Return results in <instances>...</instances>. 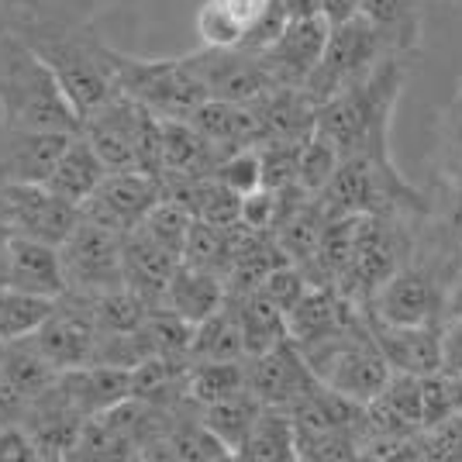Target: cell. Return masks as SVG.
<instances>
[{"label":"cell","instance_id":"26","mask_svg":"<svg viewBox=\"0 0 462 462\" xmlns=\"http://www.w3.org/2000/svg\"><path fill=\"white\" fill-rule=\"evenodd\" d=\"M225 359H245V338L231 297L225 300V308L197 325L190 348V363H225Z\"/></svg>","mask_w":462,"mask_h":462},{"label":"cell","instance_id":"25","mask_svg":"<svg viewBox=\"0 0 462 462\" xmlns=\"http://www.w3.org/2000/svg\"><path fill=\"white\" fill-rule=\"evenodd\" d=\"M424 11L428 0H363V14L376 24L386 49L397 56H407L421 42Z\"/></svg>","mask_w":462,"mask_h":462},{"label":"cell","instance_id":"30","mask_svg":"<svg viewBox=\"0 0 462 462\" xmlns=\"http://www.w3.org/2000/svg\"><path fill=\"white\" fill-rule=\"evenodd\" d=\"M338 166H342L338 145H335L328 135H321V132H314V135L304 142V149H300L297 187H300L304 193H310V197H321L325 187L331 183V176L338 173Z\"/></svg>","mask_w":462,"mask_h":462},{"label":"cell","instance_id":"27","mask_svg":"<svg viewBox=\"0 0 462 462\" xmlns=\"http://www.w3.org/2000/svg\"><path fill=\"white\" fill-rule=\"evenodd\" d=\"M56 297H42V293H28V290L0 283V346L32 338L45 325V318L56 310Z\"/></svg>","mask_w":462,"mask_h":462},{"label":"cell","instance_id":"31","mask_svg":"<svg viewBox=\"0 0 462 462\" xmlns=\"http://www.w3.org/2000/svg\"><path fill=\"white\" fill-rule=\"evenodd\" d=\"M138 228L145 231L152 242H159L162 249H170L173 255L183 259V249H187V238H190V228H193V214L187 211L183 204L162 197L152 208V214H149Z\"/></svg>","mask_w":462,"mask_h":462},{"label":"cell","instance_id":"21","mask_svg":"<svg viewBox=\"0 0 462 462\" xmlns=\"http://www.w3.org/2000/svg\"><path fill=\"white\" fill-rule=\"evenodd\" d=\"M107 173H111V170L104 166V159L97 155L94 145L83 135H73L66 142L62 155L56 159V166H52V173L45 180V187L56 193V197H62V200L83 208L97 193V187L104 183Z\"/></svg>","mask_w":462,"mask_h":462},{"label":"cell","instance_id":"16","mask_svg":"<svg viewBox=\"0 0 462 462\" xmlns=\"http://www.w3.org/2000/svg\"><path fill=\"white\" fill-rule=\"evenodd\" d=\"M439 310L435 283L414 270H397L369 293V318L386 325H431Z\"/></svg>","mask_w":462,"mask_h":462},{"label":"cell","instance_id":"19","mask_svg":"<svg viewBox=\"0 0 462 462\" xmlns=\"http://www.w3.org/2000/svg\"><path fill=\"white\" fill-rule=\"evenodd\" d=\"M225 300H228V280L221 273L180 263L173 280H170V287L162 293V300H159V308L187 318L190 325H200V321L211 318L214 310L225 308Z\"/></svg>","mask_w":462,"mask_h":462},{"label":"cell","instance_id":"6","mask_svg":"<svg viewBox=\"0 0 462 462\" xmlns=\"http://www.w3.org/2000/svg\"><path fill=\"white\" fill-rule=\"evenodd\" d=\"M386 56H390V49H386L383 35L376 32V24L366 14L346 21V24H335L331 35H328L325 56L304 83V90L318 104H325L348 87L363 83Z\"/></svg>","mask_w":462,"mask_h":462},{"label":"cell","instance_id":"17","mask_svg":"<svg viewBox=\"0 0 462 462\" xmlns=\"http://www.w3.org/2000/svg\"><path fill=\"white\" fill-rule=\"evenodd\" d=\"M369 331L393 373L431 376L445 366V346L439 328L431 325H386L369 318Z\"/></svg>","mask_w":462,"mask_h":462},{"label":"cell","instance_id":"11","mask_svg":"<svg viewBox=\"0 0 462 462\" xmlns=\"http://www.w3.org/2000/svg\"><path fill=\"white\" fill-rule=\"evenodd\" d=\"M32 342L42 356L62 373V369L90 366L97 356V342H100V328H97L94 314L87 310L83 300L73 293L59 297L56 310L45 318V325L32 335Z\"/></svg>","mask_w":462,"mask_h":462},{"label":"cell","instance_id":"1","mask_svg":"<svg viewBox=\"0 0 462 462\" xmlns=\"http://www.w3.org/2000/svg\"><path fill=\"white\" fill-rule=\"evenodd\" d=\"M0 117L11 132L79 135V115L49 62L18 28L0 32Z\"/></svg>","mask_w":462,"mask_h":462},{"label":"cell","instance_id":"23","mask_svg":"<svg viewBox=\"0 0 462 462\" xmlns=\"http://www.w3.org/2000/svg\"><path fill=\"white\" fill-rule=\"evenodd\" d=\"M238 310V325H242V338H245V359L263 356L276 348L280 342L290 338L287 310H280L266 293L252 290V293H228Z\"/></svg>","mask_w":462,"mask_h":462},{"label":"cell","instance_id":"33","mask_svg":"<svg viewBox=\"0 0 462 462\" xmlns=\"http://www.w3.org/2000/svg\"><path fill=\"white\" fill-rule=\"evenodd\" d=\"M193 28L200 35V45H208V49H242L245 45V28L231 14H225L214 0H200Z\"/></svg>","mask_w":462,"mask_h":462},{"label":"cell","instance_id":"28","mask_svg":"<svg viewBox=\"0 0 462 462\" xmlns=\"http://www.w3.org/2000/svg\"><path fill=\"white\" fill-rule=\"evenodd\" d=\"M263 407L266 404L245 386V390L235 393V397H225V401H217V404L200 407V418H204V424L211 428L221 442L228 445L231 456H238V448H242V442L249 439L252 424H255V418L263 414Z\"/></svg>","mask_w":462,"mask_h":462},{"label":"cell","instance_id":"4","mask_svg":"<svg viewBox=\"0 0 462 462\" xmlns=\"http://www.w3.org/2000/svg\"><path fill=\"white\" fill-rule=\"evenodd\" d=\"M300 352L308 356L314 376L325 386L346 393L356 404H369L383 393V386L390 383L393 369L386 363V356L380 352L369 321L359 328H346L335 331L328 338H318L310 346H300Z\"/></svg>","mask_w":462,"mask_h":462},{"label":"cell","instance_id":"37","mask_svg":"<svg viewBox=\"0 0 462 462\" xmlns=\"http://www.w3.org/2000/svg\"><path fill=\"white\" fill-rule=\"evenodd\" d=\"M363 14V0H321V18L335 28Z\"/></svg>","mask_w":462,"mask_h":462},{"label":"cell","instance_id":"15","mask_svg":"<svg viewBox=\"0 0 462 462\" xmlns=\"http://www.w3.org/2000/svg\"><path fill=\"white\" fill-rule=\"evenodd\" d=\"M138 115L142 104L132 100L128 94L117 90L100 111L83 121L79 135L87 138L104 159V166L117 173V170H138L135 166V132H138Z\"/></svg>","mask_w":462,"mask_h":462},{"label":"cell","instance_id":"35","mask_svg":"<svg viewBox=\"0 0 462 462\" xmlns=\"http://www.w3.org/2000/svg\"><path fill=\"white\" fill-rule=\"evenodd\" d=\"M310 290V280H308V273L300 270L297 263H283V266H276V270L259 283V293H266L273 304L280 310H293L297 308V300L304 297Z\"/></svg>","mask_w":462,"mask_h":462},{"label":"cell","instance_id":"14","mask_svg":"<svg viewBox=\"0 0 462 462\" xmlns=\"http://www.w3.org/2000/svg\"><path fill=\"white\" fill-rule=\"evenodd\" d=\"M0 283L42 297H62L66 293V270H62V252L52 242L28 238V235H4V266Z\"/></svg>","mask_w":462,"mask_h":462},{"label":"cell","instance_id":"2","mask_svg":"<svg viewBox=\"0 0 462 462\" xmlns=\"http://www.w3.org/2000/svg\"><path fill=\"white\" fill-rule=\"evenodd\" d=\"M404 79V56L390 52L363 83L348 87L318 107V132L338 145L342 159L366 155L383 166H393L386 152V132H390V115Z\"/></svg>","mask_w":462,"mask_h":462},{"label":"cell","instance_id":"8","mask_svg":"<svg viewBox=\"0 0 462 462\" xmlns=\"http://www.w3.org/2000/svg\"><path fill=\"white\" fill-rule=\"evenodd\" d=\"M79 217L83 211L77 204L56 197L45 183H18V180L0 183V228L11 235H28L62 245L79 225Z\"/></svg>","mask_w":462,"mask_h":462},{"label":"cell","instance_id":"39","mask_svg":"<svg viewBox=\"0 0 462 462\" xmlns=\"http://www.w3.org/2000/svg\"><path fill=\"white\" fill-rule=\"evenodd\" d=\"M4 235H7V231H0V266H4Z\"/></svg>","mask_w":462,"mask_h":462},{"label":"cell","instance_id":"22","mask_svg":"<svg viewBox=\"0 0 462 462\" xmlns=\"http://www.w3.org/2000/svg\"><path fill=\"white\" fill-rule=\"evenodd\" d=\"M69 138L73 135H62V132H11L7 155H4V180L45 183Z\"/></svg>","mask_w":462,"mask_h":462},{"label":"cell","instance_id":"29","mask_svg":"<svg viewBox=\"0 0 462 462\" xmlns=\"http://www.w3.org/2000/svg\"><path fill=\"white\" fill-rule=\"evenodd\" d=\"M249 386L245 359H225V363H193L187 376V397L193 407L217 404L225 397H235Z\"/></svg>","mask_w":462,"mask_h":462},{"label":"cell","instance_id":"34","mask_svg":"<svg viewBox=\"0 0 462 462\" xmlns=\"http://www.w3.org/2000/svg\"><path fill=\"white\" fill-rule=\"evenodd\" d=\"M304 142H259L263 155V187L270 190H290L297 187V166H300Z\"/></svg>","mask_w":462,"mask_h":462},{"label":"cell","instance_id":"36","mask_svg":"<svg viewBox=\"0 0 462 462\" xmlns=\"http://www.w3.org/2000/svg\"><path fill=\"white\" fill-rule=\"evenodd\" d=\"M214 4L245 28V42H249L252 32L270 18V11L276 7V0H214ZM242 49H245V45H242Z\"/></svg>","mask_w":462,"mask_h":462},{"label":"cell","instance_id":"5","mask_svg":"<svg viewBox=\"0 0 462 462\" xmlns=\"http://www.w3.org/2000/svg\"><path fill=\"white\" fill-rule=\"evenodd\" d=\"M111 62H115L117 90L138 100L142 107H149L152 115L166 117V121H190L197 107L208 97L204 79L193 73L190 59H135L115 52L111 49Z\"/></svg>","mask_w":462,"mask_h":462},{"label":"cell","instance_id":"10","mask_svg":"<svg viewBox=\"0 0 462 462\" xmlns=\"http://www.w3.org/2000/svg\"><path fill=\"white\" fill-rule=\"evenodd\" d=\"M162 197L166 190H162L159 176L142 173V170H117V173L104 176V183L79 211L97 225H107V228L128 235L152 214V208Z\"/></svg>","mask_w":462,"mask_h":462},{"label":"cell","instance_id":"32","mask_svg":"<svg viewBox=\"0 0 462 462\" xmlns=\"http://www.w3.org/2000/svg\"><path fill=\"white\" fill-rule=\"evenodd\" d=\"M214 180L225 183L235 193H252L263 187V155L259 145H245V149H235V152L221 155L217 166H214Z\"/></svg>","mask_w":462,"mask_h":462},{"label":"cell","instance_id":"9","mask_svg":"<svg viewBox=\"0 0 462 462\" xmlns=\"http://www.w3.org/2000/svg\"><path fill=\"white\" fill-rule=\"evenodd\" d=\"M193 73L204 79L208 97L214 100H231V104H259L263 97L276 90V79L270 77L266 62L259 52L249 49H200L190 52Z\"/></svg>","mask_w":462,"mask_h":462},{"label":"cell","instance_id":"3","mask_svg":"<svg viewBox=\"0 0 462 462\" xmlns=\"http://www.w3.org/2000/svg\"><path fill=\"white\" fill-rule=\"evenodd\" d=\"M28 45L39 52L49 69L56 73L62 90L69 97V104L77 107L79 125L87 117L100 111L111 97L117 94L115 62H111V49L100 45L94 35L87 32H69L62 24H49V21L28 18L14 24Z\"/></svg>","mask_w":462,"mask_h":462},{"label":"cell","instance_id":"7","mask_svg":"<svg viewBox=\"0 0 462 462\" xmlns=\"http://www.w3.org/2000/svg\"><path fill=\"white\" fill-rule=\"evenodd\" d=\"M66 293H104L125 287V235L90 217H79L73 235L59 245Z\"/></svg>","mask_w":462,"mask_h":462},{"label":"cell","instance_id":"24","mask_svg":"<svg viewBox=\"0 0 462 462\" xmlns=\"http://www.w3.org/2000/svg\"><path fill=\"white\" fill-rule=\"evenodd\" d=\"M235 459L245 462H293L297 459V421L287 407H263L252 424L249 439L242 442Z\"/></svg>","mask_w":462,"mask_h":462},{"label":"cell","instance_id":"18","mask_svg":"<svg viewBox=\"0 0 462 462\" xmlns=\"http://www.w3.org/2000/svg\"><path fill=\"white\" fill-rule=\"evenodd\" d=\"M56 383L83 418H94L132 397V369L90 363V366L62 369Z\"/></svg>","mask_w":462,"mask_h":462},{"label":"cell","instance_id":"38","mask_svg":"<svg viewBox=\"0 0 462 462\" xmlns=\"http://www.w3.org/2000/svg\"><path fill=\"white\" fill-rule=\"evenodd\" d=\"M280 7H283V14L290 21L297 18H314V14H321V0H276Z\"/></svg>","mask_w":462,"mask_h":462},{"label":"cell","instance_id":"12","mask_svg":"<svg viewBox=\"0 0 462 462\" xmlns=\"http://www.w3.org/2000/svg\"><path fill=\"white\" fill-rule=\"evenodd\" d=\"M245 376H249V390L270 407H290L293 401H300L308 390L321 383L310 369L308 356L300 352V346L287 338L276 348L245 359Z\"/></svg>","mask_w":462,"mask_h":462},{"label":"cell","instance_id":"20","mask_svg":"<svg viewBox=\"0 0 462 462\" xmlns=\"http://www.w3.org/2000/svg\"><path fill=\"white\" fill-rule=\"evenodd\" d=\"M190 121L221 155L263 142V121H259L255 104H231V100H214L211 97L197 107V115Z\"/></svg>","mask_w":462,"mask_h":462},{"label":"cell","instance_id":"13","mask_svg":"<svg viewBox=\"0 0 462 462\" xmlns=\"http://www.w3.org/2000/svg\"><path fill=\"white\" fill-rule=\"evenodd\" d=\"M331 24L321 14L287 21V28L259 52L276 87H304L325 56Z\"/></svg>","mask_w":462,"mask_h":462}]
</instances>
